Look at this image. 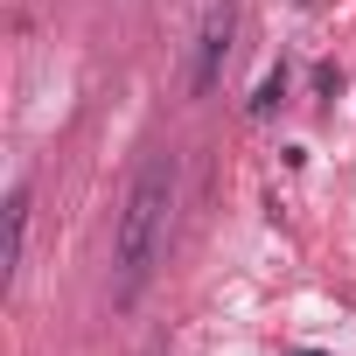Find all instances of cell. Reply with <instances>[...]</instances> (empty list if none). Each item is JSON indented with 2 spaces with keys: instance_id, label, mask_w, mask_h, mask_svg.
Wrapping results in <instances>:
<instances>
[{
  "instance_id": "obj_4",
  "label": "cell",
  "mask_w": 356,
  "mask_h": 356,
  "mask_svg": "<svg viewBox=\"0 0 356 356\" xmlns=\"http://www.w3.org/2000/svg\"><path fill=\"white\" fill-rule=\"evenodd\" d=\"M280 98H286V70H266V84L252 91V105H245V112H252V119H273V112H280Z\"/></svg>"
},
{
  "instance_id": "obj_1",
  "label": "cell",
  "mask_w": 356,
  "mask_h": 356,
  "mask_svg": "<svg viewBox=\"0 0 356 356\" xmlns=\"http://www.w3.org/2000/svg\"><path fill=\"white\" fill-rule=\"evenodd\" d=\"M175 189H182V161L147 154L119 203V224H112V307H133L140 286L154 280V266L168 252V224H175Z\"/></svg>"
},
{
  "instance_id": "obj_5",
  "label": "cell",
  "mask_w": 356,
  "mask_h": 356,
  "mask_svg": "<svg viewBox=\"0 0 356 356\" xmlns=\"http://www.w3.org/2000/svg\"><path fill=\"white\" fill-rule=\"evenodd\" d=\"M314 91H321V98H335V91H342V70H335V63H321V70H314Z\"/></svg>"
},
{
  "instance_id": "obj_6",
  "label": "cell",
  "mask_w": 356,
  "mask_h": 356,
  "mask_svg": "<svg viewBox=\"0 0 356 356\" xmlns=\"http://www.w3.org/2000/svg\"><path fill=\"white\" fill-rule=\"evenodd\" d=\"M293 356H321V349H293Z\"/></svg>"
},
{
  "instance_id": "obj_3",
  "label": "cell",
  "mask_w": 356,
  "mask_h": 356,
  "mask_svg": "<svg viewBox=\"0 0 356 356\" xmlns=\"http://www.w3.org/2000/svg\"><path fill=\"white\" fill-rule=\"evenodd\" d=\"M22 252H29V182L8 189V280L22 273Z\"/></svg>"
},
{
  "instance_id": "obj_2",
  "label": "cell",
  "mask_w": 356,
  "mask_h": 356,
  "mask_svg": "<svg viewBox=\"0 0 356 356\" xmlns=\"http://www.w3.org/2000/svg\"><path fill=\"white\" fill-rule=\"evenodd\" d=\"M231 42H238V8L231 0H217L210 8V22H203V42H196V98H210L217 84H224V63H231Z\"/></svg>"
}]
</instances>
